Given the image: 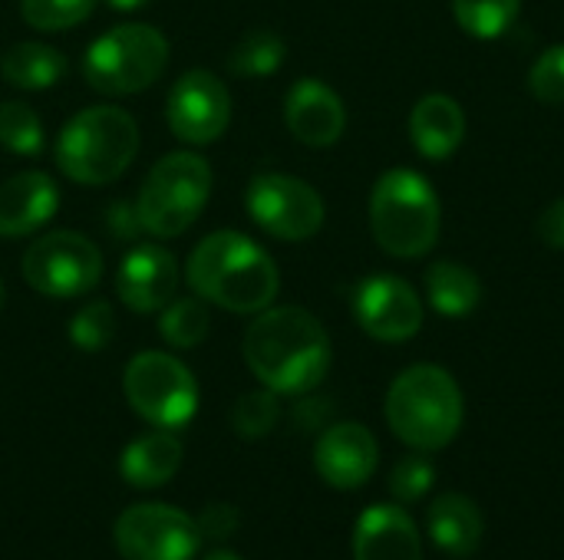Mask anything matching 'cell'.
<instances>
[{"label": "cell", "instance_id": "26", "mask_svg": "<svg viewBox=\"0 0 564 560\" xmlns=\"http://www.w3.org/2000/svg\"><path fill=\"white\" fill-rule=\"evenodd\" d=\"M522 0H453L456 23L476 40H499L519 20Z\"/></svg>", "mask_w": 564, "mask_h": 560}, {"label": "cell", "instance_id": "11", "mask_svg": "<svg viewBox=\"0 0 564 560\" xmlns=\"http://www.w3.org/2000/svg\"><path fill=\"white\" fill-rule=\"evenodd\" d=\"M112 538L126 560H192L202 548L195 518L162 502L126 508L116 518Z\"/></svg>", "mask_w": 564, "mask_h": 560}, {"label": "cell", "instance_id": "28", "mask_svg": "<svg viewBox=\"0 0 564 560\" xmlns=\"http://www.w3.org/2000/svg\"><path fill=\"white\" fill-rule=\"evenodd\" d=\"M69 343L83 353H99L116 337V314L109 300H89L69 317Z\"/></svg>", "mask_w": 564, "mask_h": 560}, {"label": "cell", "instance_id": "34", "mask_svg": "<svg viewBox=\"0 0 564 560\" xmlns=\"http://www.w3.org/2000/svg\"><path fill=\"white\" fill-rule=\"evenodd\" d=\"M195 525H198L202 538L228 541V538L238 531L241 515H238V508H231V505H225V502H215V505H208V508L195 518Z\"/></svg>", "mask_w": 564, "mask_h": 560}, {"label": "cell", "instance_id": "18", "mask_svg": "<svg viewBox=\"0 0 564 560\" xmlns=\"http://www.w3.org/2000/svg\"><path fill=\"white\" fill-rule=\"evenodd\" d=\"M354 560H423V541L400 505H370L354 528Z\"/></svg>", "mask_w": 564, "mask_h": 560}, {"label": "cell", "instance_id": "31", "mask_svg": "<svg viewBox=\"0 0 564 560\" xmlns=\"http://www.w3.org/2000/svg\"><path fill=\"white\" fill-rule=\"evenodd\" d=\"M433 482H436V469H433V462L426 459V452L400 459V462L393 465V472H390V492H393V498H397L400 505H416V502H423V498L430 495Z\"/></svg>", "mask_w": 564, "mask_h": 560}, {"label": "cell", "instance_id": "20", "mask_svg": "<svg viewBox=\"0 0 564 560\" xmlns=\"http://www.w3.org/2000/svg\"><path fill=\"white\" fill-rule=\"evenodd\" d=\"M430 541L449 558H473L486 538V518L479 505L463 492H443L426 515Z\"/></svg>", "mask_w": 564, "mask_h": 560}, {"label": "cell", "instance_id": "7", "mask_svg": "<svg viewBox=\"0 0 564 560\" xmlns=\"http://www.w3.org/2000/svg\"><path fill=\"white\" fill-rule=\"evenodd\" d=\"M169 40L149 23H119L96 36L83 56V79L102 96H135L155 86L169 66Z\"/></svg>", "mask_w": 564, "mask_h": 560}, {"label": "cell", "instance_id": "13", "mask_svg": "<svg viewBox=\"0 0 564 560\" xmlns=\"http://www.w3.org/2000/svg\"><path fill=\"white\" fill-rule=\"evenodd\" d=\"M354 320L370 340L406 343L423 327V300L403 277L373 274L354 290Z\"/></svg>", "mask_w": 564, "mask_h": 560}, {"label": "cell", "instance_id": "25", "mask_svg": "<svg viewBox=\"0 0 564 560\" xmlns=\"http://www.w3.org/2000/svg\"><path fill=\"white\" fill-rule=\"evenodd\" d=\"M288 56V43L274 33V30H248L228 53V73L231 76H245V79H261L281 69Z\"/></svg>", "mask_w": 564, "mask_h": 560}, {"label": "cell", "instance_id": "19", "mask_svg": "<svg viewBox=\"0 0 564 560\" xmlns=\"http://www.w3.org/2000/svg\"><path fill=\"white\" fill-rule=\"evenodd\" d=\"M466 139V112L446 92L423 96L410 112V142L430 162H446Z\"/></svg>", "mask_w": 564, "mask_h": 560}, {"label": "cell", "instance_id": "10", "mask_svg": "<svg viewBox=\"0 0 564 560\" xmlns=\"http://www.w3.org/2000/svg\"><path fill=\"white\" fill-rule=\"evenodd\" d=\"M245 208H248V218L264 234H271L274 241H288V244L311 241L324 228V215H327L317 188L284 172H258L248 182Z\"/></svg>", "mask_w": 564, "mask_h": 560}, {"label": "cell", "instance_id": "15", "mask_svg": "<svg viewBox=\"0 0 564 560\" xmlns=\"http://www.w3.org/2000/svg\"><path fill=\"white\" fill-rule=\"evenodd\" d=\"M377 465H380V446L373 432L360 422L327 426L314 446V469L337 492L364 488L373 479Z\"/></svg>", "mask_w": 564, "mask_h": 560}, {"label": "cell", "instance_id": "29", "mask_svg": "<svg viewBox=\"0 0 564 560\" xmlns=\"http://www.w3.org/2000/svg\"><path fill=\"white\" fill-rule=\"evenodd\" d=\"M99 0H20V17L40 33H63L93 17Z\"/></svg>", "mask_w": 564, "mask_h": 560}, {"label": "cell", "instance_id": "39", "mask_svg": "<svg viewBox=\"0 0 564 560\" xmlns=\"http://www.w3.org/2000/svg\"><path fill=\"white\" fill-rule=\"evenodd\" d=\"M0 307H3V281H0Z\"/></svg>", "mask_w": 564, "mask_h": 560}, {"label": "cell", "instance_id": "16", "mask_svg": "<svg viewBox=\"0 0 564 560\" xmlns=\"http://www.w3.org/2000/svg\"><path fill=\"white\" fill-rule=\"evenodd\" d=\"M284 125L307 149H330L347 129L344 99L314 76H301L284 96Z\"/></svg>", "mask_w": 564, "mask_h": 560}, {"label": "cell", "instance_id": "3", "mask_svg": "<svg viewBox=\"0 0 564 560\" xmlns=\"http://www.w3.org/2000/svg\"><path fill=\"white\" fill-rule=\"evenodd\" d=\"M383 413L390 432L403 446L416 452H440L459 436L466 403L449 370L436 363H416L390 383Z\"/></svg>", "mask_w": 564, "mask_h": 560}, {"label": "cell", "instance_id": "21", "mask_svg": "<svg viewBox=\"0 0 564 560\" xmlns=\"http://www.w3.org/2000/svg\"><path fill=\"white\" fill-rule=\"evenodd\" d=\"M182 455L185 449L178 436H172V429H155L122 449L119 472L132 488H159L175 479Z\"/></svg>", "mask_w": 564, "mask_h": 560}, {"label": "cell", "instance_id": "24", "mask_svg": "<svg viewBox=\"0 0 564 560\" xmlns=\"http://www.w3.org/2000/svg\"><path fill=\"white\" fill-rule=\"evenodd\" d=\"M212 333V314L198 294L192 297H172L159 310V337L172 350H195Z\"/></svg>", "mask_w": 564, "mask_h": 560}, {"label": "cell", "instance_id": "17", "mask_svg": "<svg viewBox=\"0 0 564 560\" xmlns=\"http://www.w3.org/2000/svg\"><path fill=\"white\" fill-rule=\"evenodd\" d=\"M59 208L56 182L40 172L26 168L0 182V238H26L36 234L53 221Z\"/></svg>", "mask_w": 564, "mask_h": 560}, {"label": "cell", "instance_id": "22", "mask_svg": "<svg viewBox=\"0 0 564 560\" xmlns=\"http://www.w3.org/2000/svg\"><path fill=\"white\" fill-rule=\"evenodd\" d=\"M0 76L7 86L23 89V92H43L63 83L66 76V56L50 46V43H36V40H23L13 43L10 50H3L0 56Z\"/></svg>", "mask_w": 564, "mask_h": 560}, {"label": "cell", "instance_id": "36", "mask_svg": "<svg viewBox=\"0 0 564 560\" xmlns=\"http://www.w3.org/2000/svg\"><path fill=\"white\" fill-rule=\"evenodd\" d=\"M327 416H330V403H327V399H317V396H311V393H304V399H301L297 409H294V422H297L301 429H317V426L327 422Z\"/></svg>", "mask_w": 564, "mask_h": 560}, {"label": "cell", "instance_id": "32", "mask_svg": "<svg viewBox=\"0 0 564 560\" xmlns=\"http://www.w3.org/2000/svg\"><path fill=\"white\" fill-rule=\"evenodd\" d=\"M529 89L539 102L562 106L564 102V43L549 46L529 69Z\"/></svg>", "mask_w": 564, "mask_h": 560}, {"label": "cell", "instance_id": "38", "mask_svg": "<svg viewBox=\"0 0 564 560\" xmlns=\"http://www.w3.org/2000/svg\"><path fill=\"white\" fill-rule=\"evenodd\" d=\"M205 560H241L238 554H231V551H212Z\"/></svg>", "mask_w": 564, "mask_h": 560}, {"label": "cell", "instance_id": "9", "mask_svg": "<svg viewBox=\"0 0 564 560\" xmlns=\"http://www.w3.org/2000/svg\"><path fill=\"white\" fill-rule=\"evenodd\" d=\"M20 274L30 290L50 300H73L102 281V251L79 231H46L20 257Z\"/></svg>", "mask_w": 564, "mask_h": 560}, {"label": "cell", "instance_id": "6", "mask_svg": "<svg viewBox=\"0 0 564 560\" xmlns=\"http://www.w3.org/2000/svg\"><path fill=\"white\" fill-rule=\"evenodd\" d=\"M212 185H215L212 165L198 152L182 149L162 155L149 168L135 195L142 231L159 241L185 234L205 211L212 198Z\"/></svg>", "mask_w": 564, "mask_h": 560}, {"label": "cell", "instance_id": "35", "mask_svg": "<svg viewBox=\"0 0 564 560\" xmlns=\"http://www.w3.org/2000/svg\"><path fill=\"white\" fill-rule=\"evenodd\" d=\"M542 244L555 248V251H564V198L552 201L542 215H539V224H535Z\"/></svg>", "mask_w": 564, "mask_h": 560}, {"label": "cell", "instance_id": "2", "mask_svg": "<svg viewBox=\"0 0 564 560\" xmlns=\"http://www.w3.org/2000/svg\"><path fill=\"white\" fill-rule=\"evenodd\" d=\"M192 294L228 314H261L281 290L274 257L248 234L221 228L205 234L185 264Z\"/></svg>", "mask_w": 564, "mask_h": 560}, {"label": "cell", "instance_id": "33", "mask_svg": "<svg viewBox=\"0 0 564 560\" xmlns=\"http://www.w3.org/2000/svg\"><path fill=\"white\" fill-rule=\"evenodd\" d=\"M102 228L119 244H132V241H139V234H145L142 221H139V211H135V201H112L106 208V215H102Z\"/></svg>", "mask_w": 564, "mask_h": 560}, {"label": "cell", "instance_id": "5", "mask_svg": "<svg viewBox=\"0 0 564 560\" xmlns=\"http://www.w3.org/2000/svg\"><path fill=\"white\" fill-rule=\"evenodd\" d=\"M443 205L433 185L413 168H390L370 191V231L390 257H423L436 248Z\"/></svg>", "mask_w": 564, "mask_h": 560}, {"label": "cell", "instance_id": "23", "mask_svg": "<svg viewBox=\"0 0 564 560\" xmlns=\"http://www.w3.org/2000/svg\"><path fill=\"white\" fill-rule=\"evenodd\" d=\"M426 300L449 320L469 317L482 304V281L459 261H436L426 267Z\"/></svg>", "mask_w": 564, "mask_h": 560}, {"label": "cell", "instance_id": "1", "mask_svg": "<svg viewBox=\"0 0 564 560\" xmlns=\"http://www.w3.org/2000/svg\"><path fill=\"white\" fill-rule=\"evenodd\" d=\"M241 353L254 380L278 396L314 393L334 360L324 323L294 304L254 314L245 330Z\"/></svg>", "mask_w": 564, "mask_h": 560}, {"label": "cell", "instance_id": "8", "mask_svg": "<svg viewBox=\"0 0 564 560\" xmlns=\"http://www.w3.org/2000/svg\"><path fill=\"white\" fill-rule=\"evenodd\" d=\"M129 409L155 429H182L198 413V383L192 370L162 350L135 353L122 370Z\"/></svg>", "mask_w": 564, "mask_h": 560}, {"label": "cell", "instance_id": "27", "mask_svg": "<svg viewBox=\"0 0 564 560\" xmlns=\"http://www.w3.org/2000/svg\"><path fill=\"white\" fill-rule=\"evenodd\" d=\"M0 145L13 155L36 158L46 149V132L40 116L26 102H0Z\"/></svg>", "mask_w": 564, "mask_h": 560}, {"label": "cell", "instance_id": "37", "mask_svg": "<svg viewBox=\"0 0 564 560\" xmlns=\"http://www.w3.org/2000/svg\"><path fill=\"white\" fill-rule=\"evenodd\" d=\"M116 13H135V10H142L149 0H106Z\"/></svg>", "mask_w": 564, "mask_h": 560}, {"label": "cell", "instance_id": "30", "mask_svg": "<svg viewBox=\"0 0 564 560\" xmlns=\"http://www.w3.org/2000/svg\"><path fill=\"white\" fill-rule=\"evenodd\" d=\"M278 419H281L278 393H271V389H264V386L245 393V396L235 403V413H231L235 432H238L241 439H248V442H258V439L271 436L274 426H278Z\"/></svg>", "mask_w": 564, "mask_h": 560}, {"label": "cell", "instance_id": "12", "mask_svg": "<svg viewBox=\"0 0 564 560\" xmlns=\"http://www.w3.org/2000/svg\"><path fill=\"white\" fill-rule=\"evenodd\" d=\"M169 132L185 145H212L231 125V92L212 69L182 73L165 96Z\"/></svg>", "mask_w": 564, "mask_h": 560}, {"label": "cell", "instance_id": "14", "mask_svg": "<svg viewBox=\"0 0 564 560\" xmlns=\"http://www.w3.org/2000/svg\"><path fill=\"white\" fill-rule=\"evenodd\" d=\"M178 257L155 241H139L119 261L116 294L132 314H159L178 294Z\"/></svg>", "mask_w": 564, "mask_h": 560}, {"label": "cell", "instance_id": "4", "mask_svg": "<svg viewBox=\"0 0 564 560\" xmlns=\"http://www.w3.org/2000/svg\"><path fill=\"white\" fill-rule=\"evenodd\" d=\"M56 168L86 188L109 185L139 155V122L122 106L79 109L56 135Z\"/></svg>", "mask_w": 564, "mask_h": 560}]
</instances>
